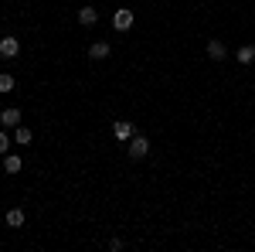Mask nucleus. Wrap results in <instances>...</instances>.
<instances>
[{
	"mask_svg": "<svg viewBox=\"0 0 255 252\" xmlns=\"http://www.w3.org/2000/svg\"><path fill=\"white\" fill-rule=\"evenodd\" d=\"M17 55H20V41L17 38H10V34L0 38V58H17Z\"/></svg>",
	"mask_w": 255,
	"mask_h": 252,
	"instance_id": "39448f33",
	"label": "nucleus"
},
{
	"mask_svg": "<svg viewBox=\"0 0 255 252\" xmlns=\"http://www.w3.org/2000/svg\"><path fill=\"white\" fill-rule=\"evenodd\" d=\"M133 10H126V7H119L116 14H113V27H116V31H129V27H133Z\"/></svg>",
	"mask_w": 255,
	"mask_h": 252,
	"instance_id": "20e7f679",
	"label": "nucleus"
},
{
	"mask_svg": "<svg viewBox=\"0 0 255 252\" xmlns=\"http://www.w3.org/2000/svg\"><path fill=\"white\" fill-rule=\"evenodd\" d=\"M89 58H92V61H106V58H109V41H92Z\"/></svg>",
	"mask_w": 255,
	"mask_h": 252,
	"instance_id": "0eeeda50",
	"label": "nucleus"
},
{
	"mask_svg": "<svg viewBox=\"0 0 255 252\" xmlns=\"http://www.w3.org/2000/svg\"><path fill=\"white\" fill-rule=\"evenodd\" d=\"M133 133H136V123H133V119H116V123H113V136H116L119 143H129Z\"/></svg>",
	"mask_w": 255,
	"mask_h": 252,
	"instance_id": "f03ea898",
	"label": "nucleus"
},
{
	"mask_svg": "<svg viewBox=\"0 0 255 252\" xmlns=\"http://www.w3.org/2000/svg\"><path fill=\"white\" fill-rule=\"evenodd\" d=\"M20 119H24V113H20L17 106L0 109V126H3V130H14V126H20Z\"/></svg>",
	"mask_w": 255,
	"mask_h": 252,
	"instance_id": "7ed1b4c3",
	"label": "nucleus"
},
{
	"mask_svg": "<svg viewBox=\"0 0 255 252\" xmlns=\"http://www.w3.org/2000/svg\"><path fill=\"white\" fill-rule=\"evenodd\" d=\"M208 58H211V61H225V58H228V48H225V41H221V38L208 41Z\"/></svg>",
	"mask_w": 255,
	"mask_h": 252,
	"instance_id": "423d86ee",
	"label": "nucleus"
},
{
	"mask_svg": "<svg viewBox=\"0 0 255 252\" xmlns=\"http://www.w3.org/2000/svg\"><path fill=\"white\" fill-rule=\"evenodd\" d=\"M14 85H17V82H14V75H7V72L0 75V92H10Z\"/></svg>",
	"mask_w": 255,
	"mask_h": 252,
	"instance_id": "ddd939ff",
	"label": "nucleus"
},
{
	"mask_svg": "<svg viewBox=\"0 0 255 252\" xmlns=\"http://www.w3.org/2000/svg\"><path fill=\"white\" fill-rule=\"evenodd\" d=\"M252 89H255V85H252Z\"/></svg>",
	"mask_w": 255,
	"mask_h": 252,
	"instance_id": "dca6fc26",
	"label": "nucleus"
},
{
	"mask_svg": "<svg viewBox=\"0 0 255 252\" xmlns=\"http://www.w3.org/2000/svg\"><path fill=\"white\" fill-rule=\"evenodd\" d=\"M126 154L133 157V160H143V157L150 154V140H146L143 133H133V136H129V143H126Z\"/></svg>",
	"mask_w": 255,
	"mask_h": 252,
	"instance_id": "f257e3e1",
	"label": "nucleus"
},
{
	"mask_svg": "<svg viewBox=\"0 0 255 252\" xmlns=\"http://www.w3.org/2000/svg\"><path fill=\"white\" fill-rule=\"evenodd\" d=\"M123 246H126L123 239H109V249H113V252H119V249H123Z\"/></svg>",
	"mask_w": 255,
	"mask_h": 252,
	"instance_id": "2eb2a0df",
	"label": "nucleus"
},
{
	"mask_svg": "<svg viewBox=\"0 0 255 252\" xmlns=\"http://www.w3.org/2000/svg\"><path fill=\"white\" fill-rule=\"evenodd\" d=\"M31 130H27V126H14V143H31Z\"/></svg>",
	"mask_w": 255,
	"mask_h": 252,
	"instance_id": "f8f14e48",
	"label": "nucleus"
},
{
	"mask_svg": "<svg viewBox=\"0 0 255 252\" xmlns=\"http://www.w3.org/2000/svg\"><path fill=\"white\" fill-rule=\"evenodd\" d=\"M3 154H10V136L0 130V157H3Z\"/></svg>",
	"mask_w": 255,
	"mask_h": 252,
	"instance_id": "4468645a",
	"label": "nucleus"
},
{
	"mask_svg": "<svg viewBox=\"0 0 255 252\" xmlns=\"http://www.w3.org/2000/svg\"><path fill=\"white\" fill-rule=\"evenodd\" d=\"M20 167H24V160H20L17 154H3V171H7V174H17Z\"/></svg>",
	"mask_w": 255,
	"mask_h": 252,
	"instance_id": "1a4fd4ad",
	"label": "nucleus"
},
{
	"mask_svg": "<svg viewBox=\"0 0 255 252\" xmlns=\"http://www.w3.org/2000/svg\"><path fill=\"white\" fill-rule=\"evenodd\" d=\"M235 58L242 61V65H252L255 61V44H242V48L235 51Z\"/></svg>",
	"mask_w": 255,
	"mask_h": 252,
	"instance_id": "9d476101",
	"label": "nucleus"
},
{
	"mask_svg": "<svg viewBox=\"0 0 255 252\" xmlns=\"http://www.w3.org/2000/svg\"><path fill=\"white\" fill-rule=\"evenodd\" d=\"M79 24H82V27L99 24V10H96V7H79Z\"/></svg>",
	"mask_w": 255,
	"mask_h": 252,
	"instance_id": "6e6552de",
	"label": "nucleus"
},
{
	"mask_svg": "<svg viewBox=\"0 0 255 252\" xmlns=\"http://www.w3.org/2000/svg\"><path fill=\"white\" fill-rule=\"evenodd\" d=\"M3 222H7L10 229H20V225H24V212H20V208H10V212L3 215Z\"/></svg>",
	"mask_w": 255,
	"mask_h": 252,
	"instance_id": "9b49d317",
	"label": "nucleus"
}]
</instances>
